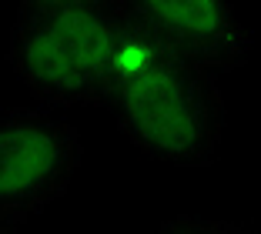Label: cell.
Instances as JSON below:
<instances>
[{"mask_svg": "<svg viewBox=\"0 0 261 234\" xmlns=\"http://www.w3.org/2000/svg\"><path fill=\"white\" fill-rule=\"evenodd\" d=\"M114 104L124 137L151 161L204 167L218 158L224 104L215 74L161 54L127 20Z\"/></svg>", "mask_w": 261, "mask_h": 234, "instance_id": "1", "label": "cell"}, {"mask_svg": "<svg viewBox=\"0 0 261 234\" xmlns=\"http://www.w3.org/2000/svg\"><path fill=\"white\" fill-rule=\"evenodd\" d=\"M124 47L121 4L27 0L17 7L7 61L44 104L94 107L114 100Z\"/></svg>", "mask_w": 261, "mask_h": 234, "instance_id": "2", "label": "cell"}, {"mask_svg": "<svg viewBox=\"0 0 261 234\" xmlns=\"http://www.w3.org/2000/svg\"><path fill=\"white\" fill-rule=\"evenodd\" d=\"M84 158L81 134L31 107L0 111V221L17 224L54 204Z\"/></svg>", "mask_w": 261, "mask_h": 234, "instance_id": "3", "label": "cell"}, {"mask_svg": "<svg viewBox=\"0 0 261 234\" xmlns=\"http://www.w3.org/2000/svg\"><path fill=\"white\" fill-rule=\"evenodd\" d=\"M121 14L151 47L207 74L241 67L251 50L248 27L218 0H127Z\"/></svg>", "mask_w": 261, "mask_h": 234, "instance_id": "4", "label": "cell"}, {"mask_svg": "<svg viewBox=\"0 0 261 234\" xmlns=\"http://www.w3.org/2000/svg\"><path fill=\"white\" fill-rule=\"evenodd\" d=\"M151 234H254L248 227L228 224V221H204V218H171Z\"/></svg>", "mask_w": 261, "mask_h": 234, "instance_id": "5", "label": "cell"}, {"mask_svg": "<svg viewBox=\"0 0 261 234\" xmlns=\"http://www.w3.org/2000/svg\"><path fill=\"white\" fill-rule=\"evenodd\" d=\"M0 234H17V231H14V224H4L0 221Z\"/></svg>", "mask_w": 261, "mask_h": 234, "instance_id": "6", "label": "cell"}, {"mask_svg": "<svg viewBox=\"0 0 261 234\" xmlns=\"http://www.w3.org/2000/svg\"><path fill=\"white\" fill-rule=\"evenodd\" d=\"M254 234H261V227H258V231H254Z\"/></svg>", "mask_w": 261, "mask_h": 234, "instance_id": "7", "label": "cell"}]
</instances>
